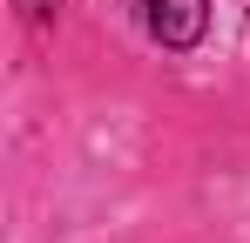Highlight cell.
I'll use <instances>...</instances> for the list:
<instances>
[{
	"label": "cell",
	"mask_w": 250,
	"mask_h": 243,
	"mask_svg": "<svg viewBox=\"0 0 250 243\" xmlns=\"http://www.w3.org/2000/svg\"><path fill=\"white\" fill-rule=\"evenodd\" d=\"M142 27L169 54H196L209 40V0H142Z\"/></svg>",
	"instance_id": "6da1fadb"
},
{
	"label": "cell",
	"mask_w": 250,
	"mask_h": 243,
	"mask_svg": "<svg viewBox=\"0 0 250 243\" xmlns=\"http://www.w3.org/2000/svg\"><path fill=\"white\" fill-rule=\"evenodd\" d=\"M21 7H27L34 20H54V14H61V0H21Z\"/></svg>",
	"instance_id": "7a4b0ae2"
}]
</instances>
